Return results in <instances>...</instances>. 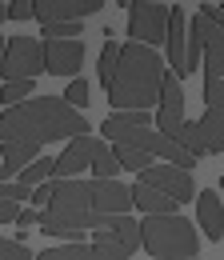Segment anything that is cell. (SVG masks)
I'll return each instance as SVG.
<instances>
[{
  "label": "cell",
  "instance_id": "6da1fadb",
  "mask_svg": "<svg viewBox=\"0 0 224 260\" xmlns=\"http://www.w3.org/2000/svg\"><path fill=\"white\" fill-rule=\"evenodd\" d=\"M88 120L64 96H28L0 112V144H52L88 136Z\"/></svg>",
  "mask_w": 224,
  "mask_h": 260
},
{
  "label": "cell",
  "instance_id": "7a4b0ae2",
  "mask_svg": "<svg viewBox=\"0 0 224 260\" xmlns=\"http://www.w3.org/2000/svg\"><path fill=\"white\" fill-rule=\"evenodd\" d=\"M160 88H164V60L156 56V48L136 40L120 44V64L108 84V104L120 112H148L152 104H160Z\"/></svg>",
  "mask_w": 224,
  "mask_h": 260
},
{
  "label": "cell",
  "instance_id": "3957f363",
  "mask_svg": "<svg viewBox=\"0 0 224 260\" xmlns=\"http://www.w3.org/2000/svg\"><path fill=\"white\" fill-rule=\"evenodd\" d=\"M140 248H148L156 260H192L196 224L184 216H148L140 220Z\"/></svg>",
  "mask_w": 224,
  "mask_h": 260
},
{
  "label": "cell",
  "instance_id": "277c9868",
  "mask_svg": "<svg viewBox=\"0 0 224 260\" xmlns=\"http://www.w3.org/2000/svg\"><path fill=\"white\" fill-rule=\"evenodd\" d=\"M128 36L136 44H164L168 36V8L152 0H128Z\"/></svg>",
  "mask_w": 224,
  "mask_h": 260
},
{
  "label": "cell",
  "instance_id": "5b68a950",
  "mask_svg": "<svg viewBox=\"0 0 224 260\" xmlns=\"http://www.w3.org/2000/svg\"><path fill=\"white\" fill-rule=\"evenodd\" d=\"M204 100L208 112L196 120L204 152H224V80H204Z\"/></svg>",
  "mask_w": 224,
  "mask_h": 260
},
{
  "label": "cell",
  "instance_id": "8992f818",
  "mask_svg": "<svg viewBox=\"0 0 224 260\" xmlns=\"http://www.w3.org/2000/svg\"><path fill=\"white\" fill-rule=\"evenodd\" d=\"M36 72H44V44L32 36H8L4 80H32Z\"/></svg>",
  "mask_w": 224,
  "mask_h": 260
},
{
  "label": "cell",
  "instance_id": "52a82bcc",
  "mask_svg": "<svg viewBox=\"0 0 224 260\" xmlns=\"http://www.w3.org/2000/svg\"><path fill=\"white\" fill-rule=\"evenodd\" d=\"M156 128L164 136H180L184 128V88H180V76L172 68H164V88H160V104H156Z\"/></svg>",
  "mask_w": 224,
  "mask_h": 260
},
{
  "label": "cell",
  "instance_id": "ba28073f",
  "mask_svg": "<svg viewBox=\"0 0 224 260\" xmlns=\"http://www.w3.org/2000/svg\"><path fill=\"white\" fill-rule=\"evenodd\" d=\"M140 184H148V188H160L164 196H172L176 204H188V200H196L192 172L176 168V164H152V168H144V172H140Z\"/></svg>",
  "mask_w": 224,
  "mask_h": 260
},
{
  "label": "cell",
  "instance_id": "9c48e42d",
  "mask_svg": "<svg viewBox=\"0 0 224 260\" xmlns=\"http://www.w3.org/2000/svg\"><path fill=\"white\" fill-rule=\"evenodd\" d=\"M104 148V136H76V140H68L64 144V152L56 156V180H80V172L84 168H92V160H96V152Z\"/></svg>",
  "mask_w": 224,
  "mask_h": 260
},
{
  "label": "cell",
  "instance_id": "30bf717a",
  "mask_svg": "<svg viewBox=\"0 0 224 260\" xmlns=\"http://www.w3.org/2000/svg\"><path fill=\"white\" fill-rule=\"evenodd\" d=\"M84 64V44L80 40H44V72L76 80V72Z\"/></svg>",
  "mask_w": 224,
  "mask_h": 260
},
{
  "label": "cell",
  "instance_id": "8fae6325",
  "mask_svg": "<svg viewBox=\"0 0 224 260\" xmlns=\"http://www.w3.org/2000/svg\"><path fill=\"white\" fill-rule=\"evenodd\" d=\"M184 48H188V12L180 4H168V36H164V52L168 68L176 76H184Z\"/></svg>",
  "mask_w": 224,
  "mask_h": 260
},
{
  "label": "cell",
  "instance_id": "7c38bea8",
  "mask_svg": "<svg viewBox=\"0 0 224 260\" xmlns=\"http://www.w3.org/2000/svg\"><path fill=\"white\" fill-rule=\"evenodd\" d=\"M196 20V28L204 32V80H224V28L220 24H212L208 16H192Z\"/></svg>",
  "mask_w": 224,
  "mask_h": 260
},
{
  "label": "cell",
  "instance_id": "4fadbf2b",
  "mask_svg": "<svg viewBox=\"0 0 224 260\" xmlns=\"http://www.w3.org/2000/svg\"><path fill=\"white\" fill-rule=\"evenodd\" d=\"M96 244H116V248H124L132 256L140 248V220H132V216H104L100 228H96Z\"/></svg>",
  "mask_w": 224,
  "mask_h": 260
},
{
  "label": "cell",
  "instance_id": "5bb4252c",
  "mask_svg": "<svg viewBox=\"0 0 224 260\" xmlns=\"http://www.w3.org/2000/svg\"><path fill=\"white\" fill-rule=\"evenodd\" d=\"M36 260H128V252L116 244H64L36 252Z\"/></svg>",
  "mask_w": 224,
  "mask_h": 260
},
{
  "label": "cell",
  "instance_id": "9a60e30c",
  "mask_svg": "<svg viewBox=\"0 0 224 260\" xmlns=\"http://www.w3.org/2000/svg\"><path fill=\"white\" fill-rule=\"evenodd\" d=\"M196 228H204L208 240H224V204L212 192H196Z\"/></svg>",
  "mask_w": 224,
  "mask_h": 260
},
{
  "label": "cell",
  "instance_id": "2e32d148",
  "mask_svg": "<svg viewBox=\"0 0 224 260\" xmlns=\"http://www.w3.org/2000/svg\"><path fill=\"white\" fill-rule=\"evenodd\" d=\"M136 128H152V116L148 112H112L104 124H100V136L104 140H124L128 132H136Z\"/></svg>",
  "mask_w": 224,
  "mask_h": 260
},
{
  "label": "cell",
  "instance_id": "e0dca14e",
  "mask_svg": "<svg viewBox=\"0 0 224 260\" xmlns=\"http://www.w3.org/2000/svg\"><path fill=\"white\" fill-rule=\"evenodd\" d=\"M132 204L136 208H144L148 216H176V200L172 196H164L160 188H148V184H132Z\"/></svg>",
  "mask_w": 224,
  "mask_h": 260
},
{
  "label": "cell",
  "instance_id": "ac0fdd59",
  "mask_svg": "<svg viewBox=\"0 0 224 260\" xmlns=\"http://www.w3.org/2000/svg\"><path fill=\"white\" fill-rule=\"evenodd\" d=\"M100 4L104 0H48V24L52 20H84V16L100 12Z\"/></svg>",
  "mask_w": 224,
  "mask_h": 260
},
{
  "label": "cell",
  "instance_id": "d6986e66",
  "mask_svg": "<svg viewBox=\"0 0 224 260\" xmlns=\"http://www.w3.org/2000/svg\"><path fill=\"white\" fill-rule=\"evenodd\" d=\"M0 156H4V164H8V168L16 172V180H20V172L40 156V144H0Z\"/></svg>",
  "mask_w": 224,
  "mask_h": 260
},
{
  "label": "cell",
  "instance_id": "ffe728a7",
  "mask_svg": "<svg viewBox=\"0 0 224 260\" xmlns=\"http://www.w3.org/2000/svg\"><path fill=\"white\" fill-rule=\"evenodd\" d=\"M112 156L120 160V168H128V172H144V168H152V156L148 152H140V148H132V144H112Z\"/></svg>",
  "mask_w": 224,
  "mask_h": 260
},
{
  "label": "cell",
  "instance_id": "44dd1931",
  "mask_svg": "<svg viewBox=\"0 0 224 260\" xmlns=\"http://www.w3.org/2000/svg\"><path fill=\"white\" fill-rule=\"evenodd\" d=\"M116 64H120V44L116 40H104V48H100V88L104 92H108V84L116 76Z\"/></svg>",
  "mask_w": 224,
  "mask_h": 260
},
{
  "label": "cell",
  "instance_id": "7402d4cb",
  "mask_svg": "<svg viewBox=\"0 0 224 260\" xmlns=\"http://www.w3.org/2000/svg\"><path fill=\"white\" fill-rule=\"evenodd\" d=\"M52 172H56V160H48V156H36V160H32L28 168L20 172V184H28V188H40V184H44Z\"/></svg>",
  "mask_w": 224,
  "mask_h": 260
},
{
  "label": "cell",
  "instance_id": "603a6c76",
  "mask_svg": "<svg viewBox=\"0 0 224 260\" xmlns=\"http://www.w3.org/2000/svg\"><path fill=\"white\" fill-rule=\"evenodd\" d=\"M32 88H36L32 80H4V88H0V104H8V108H12V104H24V100L32 96Z\"/></svg>",
  "mask_w": 224,
  "mask_h": 260
},
{
  "label": "cell",
  "instance_id": "cb8c5ba5",
  "mask_svg": "<svg viewBox=\"0 0 224 260\" xmlns=\"http://www.w3.org/2000/svg\"><path fill=\"white\" fill-rule=\"evenodd\" d=\"M116 172H120V160L112 156V148H100L92 160V180H116Z\"/></svg>",
  "mask_w": 224,
  "mask_h": 260
},
{
  "label": "cell",
  "instance_id": "d4e9b609",
  "mask_svg": "<svg viewBox=\"0 0 224 260\" xmlns=\"http://www.w3.org/2000/svg\"><path fill=\"white\" fill-rule=\"evenodd\" d=\"M40 32L48 40H76L80 36V20H52V24H40Z\"/></svg>",
  "mask_w": 224,
  "mask_h": 260
},
{
  "label": "cell",
  "instance_id": "484cf974",
  "mask_svg": "<svg viewBox=\"0 0 224 260\" xmlns=\"http://www.w3.org/2000/svg\"><path fill=\"white\" fill-rule=\"evenodd\" d=\"M64 100H68V104L80 112V108L88 104V80H80V76H76V80H68V92H64Z\"/></svg>",
  "mask_w": 224,
  "mask_h": 260
},
{
  "label": "cell",
  "instance_id": "4316f807",
  "mask_svg": "<svg viewBox=\"0 0 224 260\" xmlns=\"http://www.w3.org/2000/svg\"><path fill=\"white\" fill-rule=\"evenodd\" d=\"M0 260H36V256H32L24 244H16V240H4V236H0Z\"/></svg>",
  "mask_w": 224,
  "mask_h": 260
},
{
  "label": "cell",
  "instance_id": "83f0119b",
  "mask_svg": "<svg viewBox=\"0 0 224 260\" xmlns=\"http://www.w3.org/2000/svg\"><path fill=\"white\" fill-rule=\"evenodd\" d=\"M32 16H36L32 0H8V20H32Z\"/></svg>",
  "mask_w": 224,
  "mask_h": 260
},
{
  "label": "cell",
  "instance_id": "f1b7e54d",
  "mask_svg": "<svg viewBox=\"0 0 224 260\" xmlns=\"http://www.w3.org/2000/svg\"><path fill=\"white\" fill-rule=\"evenodd\" d=\"M16 220H20L16 200H0V224H16Z\"/></svg>",
  "mask_w": 224,
  "mask_h": 260
},
{
  "label": "cell",
  "instance_id": "f546056e",
  "mask_svg": "<svg viewBox=\"0 0 224 260\" xmlns=\"http://www.w3.org/2000/svg\"><path fill=\"white\" fill-rule=\"evenodd\" d=\"M32 204H36V208H48V204H52V184L32 188Z\"/></svg>",
  "mask_w": 224,
  "mask_h": 260
},
{
  "label": "cell",
  "instance_id": "4dcf8cb0",
  "mask_svg": "<svg viewBox=\"0 0 224 260\" xmlns=\"http://www.w3.org/2000/svg\"><path fill=\"white\" fill-rule=\"evenodd\" d=\"M200 16H208L212 24H220V28H224V4H204V8H200Z\"/></svg>",
  "mask_w": 224,
  "mask_h": 260
},
{
  "label": "cell",
  "instance_id": "1f68e13d",
  "mask_svg": "<svg viewBox=\"0 0 224 260\" xmlns=\"http://www.w3.org/2000/svg\"><path fill=\"white\" fill-rule=\"evenodd\" d=\"M32 224H40V212L24 208V212H20V220H16V228H32Z\"/></svg>",
  "mask_w": 224,
  "mask_h": 260
},
{
  "label": "cell",
  "instance_id": "d6a6232c",
  "mask_svg": "<svg viewBox=\"0 0 224 260\" xmlns=\"http://www.w3.org/2000/svg\"><path fill=\"white\" fill-rule=\"evenodd\" d=\"M32 8H36V20L48 24V0H32Z\"/></svg>",
  "mask_w": 224,
  "mask_h": 260
},
{
  "label": "cell",
  "instance_id": "836d02e7",
  "mask_svg": "<svg viewBox=\"0 0 224 260\" xmlns=\"http://www.w3.org/2000/svg\"><path fill=\"white\" fill-rule=\"evenodd\" d=\"M4 60H8V40H4V32H0V80H4Z\"/></svg>",
  "mask_w": 224,
  "mask_h": 260
},
{
  "label": "cell",
  "instance_id": "e575fe53",
  "mask_svg": "<svg viewBox=\"0 0 224 260\" xmlns=\"http://www.w3.org/2000/svg\"><path fill=\"white\" fill-rule=\"evenodd\" d=\"M4 16H8V4H0V24H4Z\"/></svg>",
  "mask_w": 224,
  "mask_h": 260
},
{
  "label": "cell",
  "instance_id": "d590c367",
  "mask_svg": "<svg viewBox=\"0 0 224 260\" xmlns=\"http://www.w3.org/2000/svg\"><path fill=\"white\" fill-rule=\"evenodd\" d=\"M220 188H224V176H220Z\"/></svg>",
  "mask_w": 224,
  "mask_h": 260
},
{
  "label": "cell",
  "instance_id": "8d00e7d4",
  "mask_svg": "<svg viewBox=\"0 0 224 260\" xmlns=\"http://www.w3.org/2000/svg\"><path fill=\"white\" fill-rule=\"evenodd\" d=\"M152 4H160V0H152Z\"/></svg>",
  "mask_w": 224,
  "mask_h": 260
},
{
  "label": "cell",
  "instance_id": "74e56055",
  "mask_svg": "<svg viewBox=\"0 0 224 260\" xmlns=\"http://www.w3.org/2000/svg\"><path fill=\"white\" fill-rule=\"evenodd\" d=\"M192 260H200V256H192Z\"/></svg>",
  "mask_w": 224,
  "mask_h": 260
},
{
  "label": "cell",
  "instance_id": "f35d334b",
  "mask_svg": "<svg viewBox=\"0 0 224 260\" xmlns=\"http://www.w3.org/2000/svg\"><path fill=\"white\" fill-rule=\"evenodd\" d=\"M220 244H224V240H220Z\"/></svg>",
  "mask_w": 224,
  "mask_h": 260
}]
</instances>
